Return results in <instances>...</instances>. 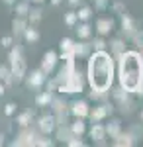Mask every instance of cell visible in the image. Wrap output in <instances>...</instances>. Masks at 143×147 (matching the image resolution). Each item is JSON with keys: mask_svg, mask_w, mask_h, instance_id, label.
Here are the masks:
<instances>
[{"mask_svg": "<svg viewBox=\"0 0 143 147\" xmlns=\"http://www.w3.org/2000/svg\"><path fill=\"white\" fill-rule=\"evenodd\" d=\"M90 82L96 90H106L112 82V61L108 55L98 53L90 63Z\"/></svg>", "mask_w": 143, "mask_h": 147, "instance_id": "1", "label": "cell"}, {"mask_svg": "<svg viewBox=\"0 0 143 147\" xmlns=\"http://www.w3.org/2000/svg\"><path fill=\"white\" fill-rule=\"evenodd\" d=\"M143 77V67H141V61L135 53H127L121 61V82L125 88H137V84L141 82Z\"/></svg>", "mask_w": 143, "mask_h": 147, "instance_id": "2", "label": "cell"}]
</instances>
